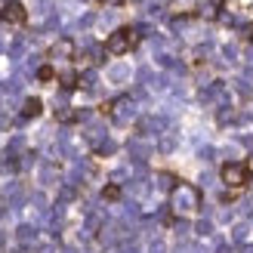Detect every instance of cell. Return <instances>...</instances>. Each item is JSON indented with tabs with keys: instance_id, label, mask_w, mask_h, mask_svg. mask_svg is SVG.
<instances>
[{
	"instance_id": "3957f363",
	"label": "cell",
	"mask_w": 253,
	"mask_h": 253,
	"mask_svg": "<svg viewBox=\"0 0 253 253\" xmlns=\"http://www.w3.org/2000/svg\"><path fill=\"white\" fill-rule=\"evenodd\" d=\"M0 22L12 25V28H22V25L28 22V9L22 6V0H6V3L0 6Z\"/></svg>"
},
{
	"instance_id": "8992f818",
	"label": "cell",
	"mask_w": 253,
	"mask_h": 253,
	"mask_svg": "<svg viewBox=\"0 0 253 253\" xmlns=\"http://www.w3.org/2000/svg\"><path fill=\"white\" fill-rule=\"evenodd\" d=\"M56 81L65 86V90H74V86H78V81H81V74H78V71H62Z\"/></svg>"
},
{
	"instance_id": "5b68a950",
	"label": "cell",
	"mask_w": 253,
	"mask_h": 253,
	"mask_svg": "<svg viewBox=\"0 0 253 253\" xmlns=\"http://www.w3.org/2000/svg\"><path fill=\"white\" fill-rule=\"evenodd\" d=\"M43 111V102L41 99H25V108H22V118H37Z\"/></svg>"
},
{
	"instance_id": "9c48e42d",
	"label": "cell",
	"mask_w": 253,
	"mask_h": 253,
	"mask_svg": "<svg viewBox=\"0 0 253 253\" xmlns=\"http://www.w3.org/2000/svg\"><path fill=\"white\" fill-rule=\"evenodd\" d=\"M99 3H105V6H124L126 0H99Z\"/></svg>"
},
{
	"instance_id": "ba28073f",
	"label": "cell",
	"mask_w": 253,
	"mask_h": 253,
	"mask_svg": "<svg viewBox=\"0 0 253 253\" xmlns=\"http://www.w3.org/2000/svg\"><path fill=\"white\" fill-rule=\"evenodd\" d=\"M102 198H105V201H118V198H121V188H118V185H105V188H102Z\"/></svg>"
},
{
	"instance_id": "52a82bcc",
	"label": "cell",
	"mask_w": 253,
	"mask_h": 253,
	"mask_svg": "<svg viewBox=\"0 0 253 253\" xmlns=\"http://www.w3.org/2000/svg\"><path fill=\"white\" fill-rule=\"evenodd\" d=\"M59 74H56V68L53 65H41L37 68V81H43V84H49V81H56Z\"/></svg>"
},
{
	"instance_id": "7a4b0ae2",
	"label": "cell",
	"mask_w": 253,
	"mask_h": 253,
	"mask_svg": "<svg viewBox=\"0 0 253 253\" xmlns=\"http://www.w3.org/2000/svg\"><path fill=\"white\" fill-rule=\"evenodd\" d=\"M219 176H222V182L229 188H238V192H241V188L250 182V167L244 161H229V164H222Z\"/></svg>"
},
{
	"instance_id": "30bf717a",
	"label": "cell",
	"mask_w": 253,
	"mask_h": 253,
	"mask_svg": "<svg viewBox=\"0 0 253 253\" xmlns=\"http://www.w3.org/2000/svg\"><path fill=\"white\" fill-rule=\"evenodd\" d=\"M247 41H253V25H247Z\"/></svg>"
},
{
	"instance_id": "277c9868",
	"label": "cell",
	"mask_w": 253,
	"mask_h": 253,
	"mask_svg": "<svg viewBox=\"0 0 253 253\" xmlns=\"http://www.w3.org/2000/svg\"><path fill=\"white\" fill-rule=\"evenodd\" d=\"M71 56H74V41H68V37H62L46 49V59H71Z\"/></svg>"
},
{
	"instance_id": "6da1fadb",
	"label": "cell",
	"mask_w": 253,
	"mask_h": 253,
	"mask_svg": "<svg viewBox=\"0 0 253 253\" xmlns=\"http://www.w3.org/2000/svg\"><path fill=\"white\" fill-rule=\"evenodd\" d=\"M136 43H139V31L130 28V25H124V28H118L115 34H108L105 53H108V56H126Z\"/></svg>"
}]
</instances>
